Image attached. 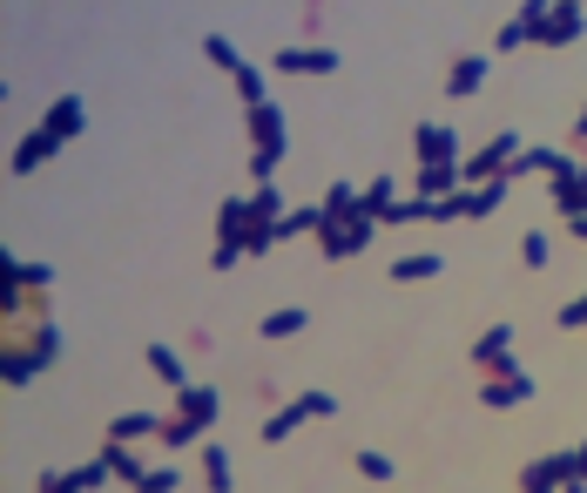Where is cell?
Wrapping results in <instances>:
<instances>
[{
    "mask_svg": "<svg viewBox=\"0 0 587 493\" xmlns=\"http://www.w3.org/2000/svg\"><path fill=\"white\" fill-rule=\"evenodd\" d=\"M61 352H68V339L54 332V318H21V324H8V339H0V385L28 392Z\"/></svg>",
    "mask_w": 587,
    "mask_h": 493,
    "instance_id": "1",
    "label": "cell"
},
{
    "mask_svg": "<svg viewBox=\"0 0 587 493\" xmlns=\"http://www.w3.org/2000/svg\"><path fill=\"white\" fill-rule=\"evenodd\" d=\"M520 21L534 48H574L587 34V0H520Z\"/></svg>",
    "mask_w": 587,
    "mask_h": 493,
    "instance_id": "2",
    "label": "cell"
},
{
    "mask_svg": "<svg viewBox=\"0 0 587 493\" xmlns=\"http://www.w3.org/2000/svg\"><path fill=\"white\" fill-rule=\"evenodd\" d=\"M514 155H520V135L514 129H499L486 149H473L466 162H459V190H479V183H499V177H507L514 170Z\"/></svg>",
    "mask_w": 587,
    "mask_h": 493,
    "instance_id": "3",
    "label": "cell"
},
{
    "mask_svg": "<svg viewBox=\"0 0 587 493\" xmlns=\"http://www.w3.org/2000/svg\"><path fill=\"white\" fill-rule=\"evenodd\" d=\"M311 243H317V258H324V264H352V258H365L372 243H378V223H372V217H352V223H324Z\"/></svg>",
    "mask_w": 587,
    "mask_h": 493,
    "instance_id": "4",
    "label": "cell"
},
{
    "mask_svg": "<svg viewBox=\"0 0 587 493\" xmlns=\"http://www.w3.org/2000/svg\"><path fill=\"white\" fill-rule=\"evenodd\" d=\"M412 162H418V170H433V162H446V170H459V129L453 122H418L412 129Z\"/></svg>",
    "mask_w": 587,
    "mask_h": 493,
    "instance_id": "5",
    "label": "cell"
},
{
    "mask_svg": "<svg viewBox=\"0 0 587 493\" xmlns=\"http://www.w3.org/2000/svg\"><path fill=\"white\" fill-rule=\"evenodd\" d=\"M540 385H534V372H520V365H499V372H486V385H479V405L486 413H514V405H527Z\"/></svg>",
    "mask_w": 587,
    "mask_h": 493,
    "instance_id": "6",
    "label": "cell"
},
{
    "mask_svg": "<svg viewBox=\"0 0 587 493\" xmlns=\"http://www.w3.org/2000/svg\"><path fill=\"white\" fill-rule=\"evenodd\" d=\"M115 473H109V460L95 453V460H81V466H68V473H34V493H95V486H109Z\"/></svg>",
    "mask_w": 587,
    "mask_h": 493,
    "instance_id": "7",
    "label": "cell"
},
{
    "mask_svg": "<svg viewBox=\"0 0 587 493\" xmlns=\"http://www.w3.org/2000/svg\"><path fill=\"white\" fill-rule=\"evenodd\" d=\"M243 129H250V149H264V155H291V122L277 102L264 109H243Z\"/></svg>",
    "mask_w": 587,
    "mask_h": 493,
    "instance_id": "8",
    "label": "cell"
},
{
    "mask_svg": "<svg viewBox=\"0 0 587 493\" xmlns=\"http://www.w3.org/2000/svg\"><path fill=\"white\" fill-rule=\"evenodd\" d=\"M338 68H345L338 48H304V41H291V48L271 54V74H338Z\"/></svg>",
    "mask_w": 587,
    "mask_h": 493,
    "instance_id": "9",
    "label": "cell"
},
{
    "mask_svg": "<svg viewBox=\"0 0 587 493\" xmlns=\"http://www.w3.org/2000/svg\"><path fill=\"white\" fill-rule=\"evenodd\" d=\"M250 230H257V210H250V197H223V203H216V243H223V251H243Z\"/></svg>",
    "mask_w": 587,
    "mask_h": 493,
    "instance_id": "10",
    "label": "cell"
},
{
    "mask_svg": "<svg viewBox=\"0 0 587 493\" xmlns=\"http://www.w3.org/2000/svg\"><path fill=\"white\" fill-rule=\"evenodd\" d=\"M41 129L68 149L81 129H89V102H81V95H54V102H48V115H41Z\"/></svg>",
    "mask_w": 587,
    "mask_h": 493,
    "instance_id": "11",
    "label": "cell"
},
{
    "mask_svg": "<svg viewBox=\"0 0 587 493\" xmlns=\"http://www.w3.org/2000/svg\"><path fill=\"white\" fill-rule=\"evenodd\" d=\"M547 190H554V210H560L567 223H580V217H587V190H580V162H574V155L547 177Z\"/></svg>",
    "mask_w": 587,
    "mask_h": 493,
    "instance_id": "12",
    "label": "cell"
},
{
    "mask_svg": "<svg viewBox=\"0 0 587 493\" xmlns=\"http://www.w3.org/2000/svg\"><path fill=\"white\" fill-rule=\"evenodd\" d=\"M176 413H183L190 426L216 433V420H223V392H216V385H183V392H176Z\"/></svg>",
    "mask_w": 587,
    "mask_h": 493,
    "instance_id": "13",
    "label": "cell"
},
{
    "mask_svg": "<svg viewBox=\"0 0 587 493\" xmlns=\"http://www.w3.org/2000/svg\"><path fill=\"white\" fill-rule=\"evenodd\" d=\"M486 74H493L486 54H453V61H446V95H453V102L479 95V89H486Z\"/></svg>",
    "mask_w": 587,
    "mask_h": 493,
    "instance_id": "14",
    "label": "cell"
},
{
    "mask_svg": "<svg viewBox=\"0 0 587 493\" xmlns=\"http://www.w3.org/2000/svg\"><path fill=\"white\" fill-rule=\"evenodd\" d=\"M473 365H479V372L514 365V324H507V318H499V324H486V332L473 339Z\"/></svg>",
    "mask_w": 587,
    "mask_h": 493,
    "instance_id": "15",
    "label": "cell"
},
{
    "mask_svg": "<svg viewBox=\"0 0 587 493\" xmlns=\"http://www.w3.org/2000/svg\"><path fill=\"white\" fill-rule=\"evenodd\" d=\"M142 359H149V372H155L162 385H170V392H183V385H196V379H190V359H183V352H176L170 339H155V345H149Z\"/></svg>",
    "mask_w": 587,
    "mask_h": 493,
    "instance_id": "16",
    "label": "cell"
},
{
    "mask_svg": "<svg viewBox=\"0 0 587 493\" xmlns=\"http://www.w3.org/2000/svg\"><path fill=\"white\" fill-rule=\"evenodd\" d=\"M54 155H61V142H54L48 129H28V135L14 142V177H34V170H48Z\"/></svg>",
    "mask_w": 587,
    "mask_h": 493,
    "instance_id": "17",
    "label": "cell"
},
{
    "mask_svg": "<svg viewBox=\"0 0 587 493\" xmlns=\"http://www.w3.org/2000/svg\"><path fill=\"white\" fill-rule=\"evenodd\" d=\"M196 466H203V486H210V493H236V460H230L223 440H203V460H196Z\"/></svg>",
    "mask_w": 587,
    "mask_h": 493,
    "instance_id": "18",
    "label": "cell"
},
{
    "mask_svg": "<svg viewBox=\"0 0 587 493\" xmlns=\"http://www.w3.org/2000/svg\"><path fill=\"white\" fill-rule=\"evenodd\" d=\"M459 190V170H446V162H433V170H412V197L418 203H446Z\"/></svg>",
    "mask_w": 587,
    "mask_h": 493,
    "instance_id": "19",
    "label": "cell"
},
{
    "mask_svg": "<svg viewBox=\"0 0 587 493\" xmlns=\"http://www.w3.org/2000/svg\"><path fill=\"white\" fill-rule=\"evenodd\" d=\"M352 217H365V190L338 177V183L324 190V223H352Z\"/></svg>",
    "mask_w": 587,
    "mask_h": 493,
    "instance_id": "20",
    "label": "cell"
},
{
    "mask_svg": "<svg viewBox=\"0 0 587 493\" xmlns=\"http://www.w3.org/2000/svg\"><path fill=\"white\" fill-rule=\"evenodd\" d=\"M95 453L109 460V473H115L122 486H142V480H149V466H142V453H135V446H122V440H102Z\"/></svg>",
    "mask_w": 587,
    "mask_h": 493,
    "instance_id": "21",
    "label": "cell"
},
{
    "mask_svg": "<svg viewBox=\"0 0 587 493\" xmlns=\"http://www.w3.org/2000/svg\"><path fill=\"white\" fill-rule=\"evenodd\" d=\"M507 197H514V177H499V183H479V190H466V223H479V217H499V210H507Z\"/></svg>",
    "mask_w": 587,
    "mask_h": 493,
    "instance_id": "22",
    "label": "cell"
},
{
    "mask_svg": "<svg viewBox=\"0 0 587 493\" xmlns=\"http://www.w3.org/2000/svg\"><path fill=\"white\" fill-rule=\"evenodd\" d=\"M304 324H311V311H304V304H277V311H264L257 332H264L271 345H284V339H297V332H304Z\"/></svg>",
    "mask_w": 587,
    "mask_h": 493,
    "instance_id": "23",
    "label": "cell"
},
{
    "mask_svg": "<svg viewBox=\"0 0 587 493\" xmlns=\"http://www.w3.org/2000/svg\"><path fill=\"white\" fill-rule=\"evenodd\" d=\"M155 433H162V413H115L102 440H122V446H135V440H155Z\"/></svg>",
    "mask_w": 587,
    "mask_h": 493,
    "instance_id": "24",
    "label": "cell"
},
{
    "mask_svg": "<svg viewBox=\"0 0 587 493\" xmlns=\"http://www.w3.org/2000/svg\"><path fill=\"white\" fill-rule=\"evenodd\" d=\"M439 271H446V258H433V251L392 258V284H426V278H439Z\"/></svg>",
    "mask_w": 587,
    "mask_h": 493,
    "instance_id": "25",
    "label": "cell"
},
{
    "mask_svg": "<svg viewBox=\"0 0 587 493\" xmlns=\"http://www.w3.org/2000/svg\"><path fill=\"white\" fill-rule=\"evenodd\" d=\"M304 420H311V413H304V405H297V392H291V399L277 405V413L264 420V446H284V440H291V433H297Z\"/></svg>",
    "mask_w": 587,
    "mask_h": 493,
    "instance_id": "26",
    "label": "cell"
},
{
    "mask_svg": "<svg viewBox=\"0 0 587 493\" xmlns=\"http://www.w3.org/2000/svg\"><path fill=\"white\" fill-rule=\"evenodd\" d=\"M236 102H243V109H264V102H271V74H264L257 61L236 68Z\"/></svg>",
    "mask_w": 587,
    "mask_h": 493,
    "instance_id": "27",
    "label": "cell"
},
{
    "mask_svg": "<svg viewBox=\"0 0 587 493\" xmlns=\"http://www.w3.org/2000/svg\"><path fill=\"white\" fill-rule=\"evenodd\" d=\"M560 162H567L560 149H520L507 177H514V183H520V177H554V170H560Z\"/></svg>",
    "mask_w": 587,
    "mask_h": 493,
    "instance_id": "28",
    "label": "cell"
},
{
    "mask_svg": "<svg viewBox=\"0 0 587 493\" xmlns=\"http://www.w3.org/2000/svg\"><path fill=\"white\" fill-rule=\"evenodd\" d=\"M324 230V203H297V210H284V223H277V237L291 243V237H317Z\"/></svg>",
    "mask_w": 587,
    "mask_h": 493,
    "instance_id": "29",
    "label": "cell"
},
{
    "mask_svg": "<svg viewBox=\"0 0 587 493\" xmlns=\"http://www.w3.org/2000/svg\"><path fill=\"white\" fill-rule=\"evenodd\" d=\"M352 466H358V480H372V486H392V480H398L392 453H378V446H358V453H352Z\"/></svg>",
    "mask_w": 587,
    "mask_h": 493,
    "instance_id": "30",
    "label": "cell"
},
{
    "mask_svg": "<svg viewBox=\"0 0 587 493\" xmlns=\"http://www.w3.org/2000/svg\"><path fill=\"white\" fill-rule=\"evenodd\" d=\"M203 61H210V68H223V74L236 81V68H243V48H236L230 34H203Z\"/></svg>",
    "mask_w": 587,
    "mask_h": 493,
    "instance_id": "31",
    "label": "cell"
},
{
    "mask_svg": "<svg viewBox=\"0 0 587 493\" xmlns=\"http://www.w3.org/2000/svg\"><path fill=\"white\" fill-rule=\"evenodd\" d=\"M392 203H398V183H392V170H385V177H372V183H365V217H372V223H385V217H392Z\"/></svg>",
    "mask_w": 587,
    "mask_h": 493,
    "instance_id": "32",
    "label": "cell"
},
{
    "mask_svg": "<svg viewBox=\"0 0 587 493\" xmlns=\"http://www.w3.org/2000/svg\"><path fill=\"white\" fill-rule=\"evenodd\" d=\"M162 446H170V453H183V446H203V426H190L183 413H162V433H155Z\"/></svg>",
    "mask_w": 587,
    "mask_h": 493,
    "instance_id": "33",
    "label": "cell"
},
{
    "mask_svg": "<svg viewBox=\"0 0 587 493\" xmlns=\"http://www.w3.org/2000/svg\"><path fill=\"white\" fill-rule=\"evenodd\" d=\"M520 264H527V271H547V264H554V237H547V230H527V237H520Z\"/></svg>",
    "mask_w": 587,
    "mask_h": 493,
    "instance_id": "34",
    "label": "cell"
},
{
    "mask_svg": "<svg viewBox=\"0 0 587 493\" xmlns=\"http://www.w3.org/2000/svg\"><path fill=\"white\" fill-rule=\"evenodd\" d=\"M250 210H257V223H284V190L257 183V190H250Z\"/></svg>",
    "mask_w": 587,
    "mask_h": 493,
    "instance_id": "35",
    "label": "cell"
},
{
    "mask_svg": "<svg viewBox=\"0 0 587 493\" xmlns=\"http://www.w3.org/2000/svg\"><path fill=\"white\" fill-rule=\"evenodd\" d=\"M493 48H499V54H514V48H534V41H527V21H520V8H514L507 21H499V28H493Z\"/></svg>",
    "mask_w": 587,
    "mask_h": 493,
    "instance_id": "36",
    "label": "cell"
},
{
    "mask_svg": "<svg viewBox=\"0 0 587 493\" xmlns=\"http://www.w3.org/2000/svg\"><path fill=\"white\" fill-rule=\"evenodd\" d=\"M297 405H304L311 420H338V392H324V385H304V392H297Z\"/></svg>",
    "mask_w": 587,
    "mask_h": 493,
    "instance_id": "37",
    "label": "cell"
},
{
    "mask_svg": "<svg viewBox=\"0 0 587 493\" xmlns=\"http://www.w3.org/2000/svg\"><path fill=\"white\" fill-rule=\"evenodd\" d=\"M277 243H284V237H277V223H257V230L243 237V258H271Z\"/></svg>",
    "mask_w": 587,
    "mask_h": 493,
    "instance_id": "38",
    "label": "cell"
},
{
    "mask_svg": "<svg viewBox=\"0 0 587 493\" xmlns=\"http://www.w3.org/2000/svg\"><path fill=\"white\" fill-rule=\"evenodd\" d=\"M176 486H183V466H149V480L135 493H176Z\"/></svg>",
    "mask_w": 587,
    "mask_h": 493,
    "instance_id": "39",
    "label": "cell"
},
{
    "mask_svg": "<svg viewBox=\"0 0 587 493\" xmlns=\"http://www.w3.org/2000/svg\"><path fill=\"white\" fill-rule=\"evenodd\" d=\"M560 332H587V291L560 304Z\"/></svg>",
    "mask_w": 587,
    "mask_h": 493,
    "instance_id": "40",
    "label": "cell"
},
{
    "mask_svg": "<svg viewBox=\"0 0 587 493\" xmlns=\"http://www.w3.org/2000/svg\"><path fill=\"white\" fill-rule=\"evenodd\" d=\"M304 48H324V8H304Z\"/></svg>",
    "mask_w": 587,
    "mask_h": 493,
    "instance_id": "41",
    "label": "cell"
},
{
    "mask_svg": "<svg viewBox=\"0 0 587 493\" xmlns=\"http://www.w3.org/2000/svg\"><path fill=\"white\" fill-rule=\"evenodd\" d=\"M236 264H243V251H223V243L210 251V271H236Z\"/></svg>",
    "mask_w": 587,
    "mask_h": 493,
    "instance_id": "42",
    "label": "cell"
},
{
    "mask_svg": "<svg viewBox=\"0 0 587 493\" xmlns=\"http://www.w3.org/2000/svg\"><path fill=\"white\" fill-rule=\"evenodd\" d=\"M574 149H587V102H580V115H574Z\"/></svg>",
    "mask_w": 587,
    "mask_h": 493,
    "instance_id": "43",
    "label": "cell"
},
{
    "mask_svg": "<svg viewBox=\"0 0 587 493\" xmlns=\"http://www.w3.org/2000/svg\"><path fill=\"white\" fill-rule=\"evenodd\" d=\"M574 460H580V486H587V440H574Z\"/></svg>",
    "mask_w": 587,
    "mask_h": 493,
    "instance_id": "44",
    "label": "cell"
},
{
    "mask_svg": "<svg viewBox=\"0 0 587 493\" xmlns=\"http://www.w3.org/2000/svg\"><path fill=\"white\" fill-rule=\"evenodd\" d=\"M567 230H574V237H580V243H587V217H580V223H567Z\"/></svg>",
    "mask_w": 587,
    "mask_h": 493,
    "instance_id": "45",
    "label": "cell"
},
{
    "mask_svg": "<svg viewBox=\"0 0 587 493\" xmlns=\"http://www.w3.org/2000/svg\"><path fill=\"white\" fill-rule=\"evenodd\" d=\"M560 493H587V486H580V480H567V486H560Z\"/></svg>",
    "mask_w": 587,
    "mask_h": 493,
    "instance_id": "46",
    "label": "cell"
}]
</instances>
